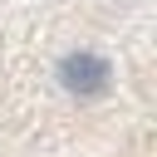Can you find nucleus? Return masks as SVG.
Wrapping results in <instances>:
<instances>
[{
  "mask_svg": "<svg viewBox=\"0 0 157 157\" xmlns=\"http://www.w3.org/2000/svg\"><path fill=\"white\" fill-rule=\"evenodd\" d=\"M0 157H157L147 0H0Z\"/></svg>",
  "mask_w": 157,
  "mask_h": 157,
  "instance_id": "nucleus-1",
  "label": "nucleus"
}]
</instances>
